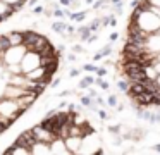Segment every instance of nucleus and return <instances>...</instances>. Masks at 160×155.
Instances as JSON below:
<instances>
[{
	"instance_id": "1",
	"label": "nucleus",
	"mask_w": 160,
	"mask_h": 155,
	"mask_svg": "<svg viewBox=\"0 0 160 155\" xmlns=\"http://www.w3.org/2000/svg\"><path fill=\"white\" fill-rule=\"evenodd\" d=\"M59 50L36 31L0 34V134L12 126L50 85Z\"/></svg>"
},
{
	"instance_id": "2",
	"label": "nucleus",
	"mask_w": 160,
	"mask_h": 155,
	"mask_svg": "<svg viewBox=\"0 0 160 155\" xmlns=\"http://www.w3.org/2000/svg\"><path fill=\"white\" fill-rule=\"evenodd\" d=\"M95 129L74 112H59L22 133L7 153H88L102 152Z\"/></svg>"
},
{
	"instance_id": "3",
	"label": "nucleus",
	"mask_w": 160,
	"mask_h": 155,
	"mask_svg": "<svg viewBox=\"0 0 160 155\" xmlns=\"http://www.w3.org/2000/svg\"><path fill=\"white\" fill-rule=\"evenodd\" d=\"M28 0H0V24L14 16Z\"/></svg>"
},
{
	"instance_id": "4",
	"label": "nucleus",
	"mask_w": 160,
	"mask_h": 155,
	"mask_svg": "<svg viewBox=\"0 0 160 155\" xmlns=\"http://www.w3.org/2000/svg\"><path fill=\"white\" fill-rule=\"evenodd\" d=\"M108 102H110V105H114V103H115V98H114V96H110V98H108Z\"/></svg>"
},
{
	"instance_id": "5",
	"label": "nucleus",
	"mask_w": 160,
	"mask_h": 155,
	"mask_svg": "<svg viewBox=\"0 0 160 155\" xmlns=\"http://www.w3.org/2000/svg\"><path fill=\"white\" fill-rule=\"evenodd\" d=\"M157 150H158V152H160V145H157Z\"/></svg>"
}]
</instances>
